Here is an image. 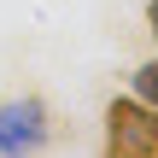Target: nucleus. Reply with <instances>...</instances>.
Wrapping results in <instances>:
<instances>
[{"mask_svg": "<svg viewBox=\"0 0 158 158\" xmlns=\"http://www.w3.org/2000/svg\"><path fill=\"white\" fill-rule=\"evenodd\" d=\"M135 88H141V106H152L158 100V64H141L135 70Z\"/></svg>", "mask_w": 158, "mask_h": 158, "instance_id": "obj_3", "label": "nucleus"}, {"mask_svg": "<svg viewBox=\"0 0 158 158\" xmlns=\"http://www.w3.org/2000/svg\"><path fill=\"white\" fill-rule=\"evenodd\" d=\"M47 141V106L41 100H6L0 106V152L6 158H29Z\"/></svg>", "mask_w": 158, "mask_h": 158, "instance_id": "obj_2", "label": "nucleus"}, {"mask_svg": "<svg viewBox=\"0 0 158 158\" xmlns=\"http://www.w3.org/2000/svg\"><path fill=\"white\" fill-rule=\"evenodd\" d=\"M106 158H158V117L141 100L106 106Z\"/></svg>", "mask_w": 158, "mask_h": 158, "instance_id": "obj_1", "label": "nucleus"}]
</instances>
